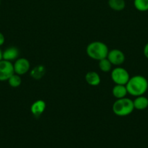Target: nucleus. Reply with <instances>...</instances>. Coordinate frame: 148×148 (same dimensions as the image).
<instances>
[{
	"label": "nucleus",
	"mask_w": 148,
	"mask_h": 148,
	"mask_svg": "<svg viewBox=\"0 0 148 148\" xmlns=\"http://www.w3.org/2000/svg\"><path fill=\"white\" fill-rule=\"evenodd\" d=\"M8 83L12 88H18L22 83V79L20 77V75L17 74H13L10 78H9Z\"/></svg>",
	"instance_id": "f3484780"
},
{
	"label": "nucleus",
	"mask_w": 148,
	"mask_h": 148,
	"mask_svg": "<svg viewBox=\"0 0 148 148\" xmlns=\"http://www.w3.org/2000/svg\"><path fill=\"white\" fill-rule=\"evenodd\" d=\"M111 79L115 85H126L130 79V75L126 69L118 66L112 70Z\"/></svg>",
	"instance_id": "20e7f679"
},
{
	"label": "nucleus",
	"mask_w": 148,
	"mask_h": 148,
	"mask_svg": "<svg viewBox=\"0 0 148 148\" xmlns=\"http://www.w3.org/2000/svg\"><path fill=\"white\" fill-rule=\"evenodd\" d=\"M133 5L138 11H148V0H133Z\"/></svg>",
	"instance_id": "dca6fc26"
},
{
	"label": "nucleus",
	"mask_w": 148,
	"mask_h": 148,
	"mask_svg": "<svg viewBox=\"0 0 148 148\" xmlns=\"http://www.w3.org/2000/svg\"><path fill=\"white\" fill-rule=\"evenodd\" d=\"M108 5L114 11H122L126 7L125 0H108Z\"/></svg>",
	"instance_id": "ddd939ff"
},
{
	"label": "nucleus",
	"mask_w": 148,
	"mask_h": 148,
	"mask_svg": "<svg viewBox=\"0 0 148 148\" xmlns=\"http://www.w3.org/2000/svg\"><path fill=\"white\" fill-rule=\"evenodd\" d=\"M2 59V51H1V50L0 49V61Z\"/></svg>",
	"instance_id": "aec40b11"
},
{
	"label": "nucleus",
	"mask_w": 148,
	"mask_h": 148,
	"mask_svg": "<svg viewBox=\"0 0 148 148\" xmlns=\"http://www.w3.org/2000/svg\"><path fill=\"white\" fill-rule=\"evenodd\" d=\"M112 94L116 99L125 98L128 94L126 85H115L112 89Z\"/></svg>",
	"instance_id": "f8f14e48"
},
{
	"label": "nucleus",
	"mask_w": 148,
	"mask_h": 148,
	"mask_svg": "<svg viewBox=\"0 0 148 148\" xmlns=\"http://www.w3.org/2000/svg\"><path fill=\"white\" fill-rule=\"evenodd\" d=\"M112 110L115 115L118 116H126L130 115L134 110L133 102L126 97L117 99L113 104Z\"/></svg>",
	"instance_id": "7ed1b4c3"
},
{
	"label": "nucleus",
	"mask_w": 148,
	"mask_h": 148,
	"mask_svg": "<svg viewBox=\"0 0 148 148\" xmlns=\"http://www.w3.org/2000/svg\"><path fill=\"white\" fill-rule=\"evenodd\" d=\"M19 55H20L19 49L15 46H11L6 49L2 52V59L12 62V61L18 59Z\"/></svg>",
	"instance_id": "1a4fd4ad"
},
{
	"label": "nucleus",
	"mask_w": 148,
	"mask_h": 148,
	"mask_svg": "<svg viewBox=\"0 0 148 148\" xmlns=\"http://www.w3.org/2000/svg\"><path fill=\"white\" fill-rule=\"evenodd\" d=\"M13 66L15 73L21 76L26 75L30 70V64L29 61L26 58H18L13 64Z\"/></svg>",
	"instance_id": "423d86ee"
},
{
	"label": "nucleus",
	"mask_w": 148,
	"mask_h": 148,
	"mask_svg": "<svg viewBox=\"0 0 148 148\" xmlns=\"http://www.w3.org/2000/svg\"><path fill=\"white\" fill-rule=\"evenodd\" d=\"M129 95L137 97L143 95L147 91L148 81L142 75H135L130 77L126 85Z\"/></svg>",
	"instance_id": "f257e3e1"
},
{
	"label": "nucleus",
	"mask_w": 148,
	"mask_h": 148,
	"mask_svg": "<svg viewBox=\"0 0 148 148\" xmlns=\"http://www.w3.org/2000/svg\"><path fill=\"white\" fill-rule=\"evenodd\" d=\"M4 41H5V38H4V36L1 33V32H0V46H1L3 44H4Z\"/></svg>",
	"instance_id": "6ab92c4d"
},
{
	"label": "nucleus",
	"mask_w": 148,
	"mask_h": 148,
	"mask_svg": "<svg viewBox=\"0 0 148 148\" xmlns=\"http://www.w3.org/2000/svg\"><path fill=\"white\" fill-rule=\"evenodd\" d=\"M15 74L13 64L9 61L1 59L0 61V81H7Z\"/></svg>",
	"instance_id": "39448f33"
},
{
	"label": "nucleus",
	"mask_w": 148,
	"mask_h": 148,
	"mask_svg": "<svg viewBox=\"0 0 148 148\" xmlns=\"http://www.w3.org/2000/svg\"><path fill=\"white\" fill-rule=\"evenodd\" d=\"M107 58L110 63L115 66H120L125 62V55L122 51L119 49H112L109 51Z\"/></svg>",
	"instance_id": "0eeeda50"
},
{
	"label": "nucleus",
	"mask_w": 148,
	"mask_h": 148,
	"mask_svg": "<svg viewBox=\"0 0 148 148\" xmlns=\"http://www.w3.org/2000/svg\"><path fill=\"white\" fill-rule=\"evenodd\" d=\"M46 72V69L42 65H38L35 66L30 72V76L35 79H40Z\"/></svg>",
	"instance_id": "4468645a"
},
{
	"label": "nucleus",
	"mask_w": 148,
	"mask_h": 148,
	"mask_svg": "<svg viewBox=\"0 0 148 148\" xmlns=\"http://www.w3.org/2000/svg\"><path fill=\"white\" fill-rule=\"evenodd\" d=\"M143 53L145 57H146L147 59H148V43H147L146 44H145V47H144Z\"/></svg>",
	"instance_id": "a211bd4d"
},
{
	"label": "nucleus",
	"mask_w": 148,
	"mask_h": 148,
	"mask_svg": "<svg viewBox=\"0 0 148 148\" xmlns=\"http://www.w3.org/2000/svg\"><path fill=\"white\" fill-rule=\"evenodd\" d=\"M98 65L100 70L103 72H110L112 69V66H113V64L110 63L107 58H104V59L99 61Z\"/></svg>",
	"instance_id": "2eb2a0df"
},
{
	"label": "nucleus",
	"mask_w": 148,
	"mask_h": 148,
	"mask_svg": "<svg viewBox=\"0 0 148 148\" xmlns=\"http://www.w3.org/2000/svg\"><path fill=\"white\" fill-rule=\"evenodd\" d=\"M86 82L91 86H97L101 82V78L100 75L94 71H91L86 74Z\"/></svg>",
	"instance_id": "9d476101"
},
{
	"label": "nucleus",
	"mask_w": 148,
	"mask_h": 148,
	"mask_svg": "<svg viewBox=\"0 0 148 148\" xmlns=\"http://www.w3.org/2000/svg\"><path fill=\"white\" fill-rule=\"evenodd\" d=\"M134 109L143 111L148 107V98L144 95L137 96L133 101Z\"/></svg>",
	"instance_id": "9b49d317"
},
{
	"label": "nucleus",
	"mask_w": 148,
	"mask_h": 148,
	"mask_svg": "<svg viewBox=\"0 0 148 148\" xmlns=\"http://www.w3.org/2000/svg\"><path fill=\"white\" fill-rule=\"evenodd\" d=\"M109 49L107 45L101 41H94L90 43L86 47V53L91 59L100 61L107 58Z\"/></svg>",
	"instance_id": "f03ea898"
},
{
	"label": "nucleus",
	"mask_w": 148,
	"mask_h": 148,
	"mask_svg": "<svg viewBox=\"0 0 148 148\" xmlns=\"http://www.w3.org/2000/svg\"><path fill=\"white\" fill-rule=\"evenodd\" d=\"M46 109V103L43 100H38L30 106V112L34 116L39 117Z\"/></svg>",
	"instance_id": "6e6552de"
},
{
	"label": "nucleus",
	"mask_w": 148,
	"mask_h": 148,
	"mask_svg": "<svg viewBox=\"0 0 148 148\" xmlns=\"http://www.w3.org/2000/svg\"><path fill=\"white\" fill-rule=\"evenodd\" d=\"M0 4H1V0H0Z\"/></svg>",
	"instance_id": "412c9836"
}]
</instances>
